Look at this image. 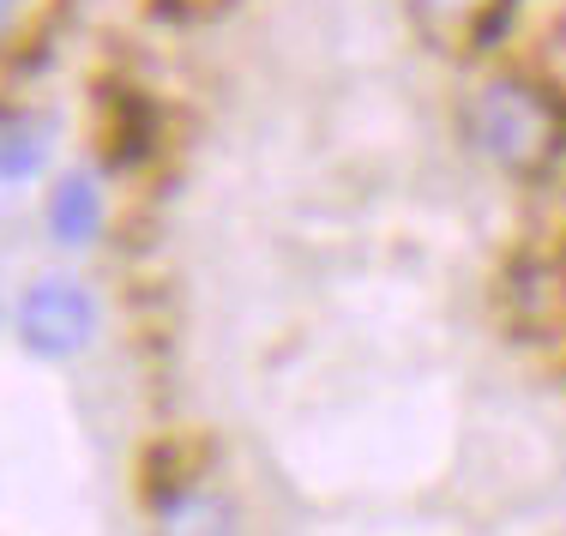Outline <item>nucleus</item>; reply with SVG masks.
I'll use <instances>...</instances> for the list:
<instances>
[{
    "mask_svg": "<svg viewBox=\"0 0 566 536\" xmlns=\"http://www.w3.org/2000/svg\"><path fill=\"white\" fill-rule=\"evenodd\" d=\"M464 120H470L476 151L489 157V164H501V169H518V176L555 151V133H560L548 97L536 85H524V78H489V85L476 91V103H470Z\"/></svg>",
    "mask_w": 566,
    "mask_h": 536,
    "instance_id": "obj_1",
    "label": "nucleus"
},
{
    "mask_svg": "<svg viewBox=\"0 0 566 536\" xmlns=\"http://www.w3.org/2000/svg\"><path fill=\"white\" fill-rule=\"evenodd\" d=\"M12 332H19V344L31 356L66 361V356L91 350V338H97V302H91V290L73 284V277H36L19 296Z\"/></svg>",
    "mask_w": 566,
    "mask_h": 536,
    "instance_id": "obj_2",
    "label": "nucleus"
},
{
    "mask_svg": "<svg viewBox=\"0 0 566 536\" xmlns=\"http://www.w3.org/2000/svg\"><path fill=\"white\" fill-rule=\"evenodd\" d=\"M157 536H241L235 530V506L218 501L206 488L169 494L164 513H157Z\"/></svg>",
    "mask_w": 566,
    "mask_h": 536,
    "instance_id": "obj_4",
    "label": "nucleus"
},
{
    "mask_svg": "<svg viewBox=\"0 0 566 536\" xmlns=\"http://www.w3.org/2000/svg\"><path fill=\"white\" fill-rule=\"evenodd\" d=\"M49 235L61 248H91L103 235V187L91 176H61L49 187Z\"/></svg>",
    "mask_w": 566,
    "mask_h": 536,
    "instance_id": "obj_3",
    "label": "nucleus"
},
{
    "mask_svg": "<svg viewBox=\"0 0 566 536\" xmlns=\"http://www.w3.org/2000/svg\"><path fill=\"white\" fill-rule=\"evenodd\" d=\"M410 7H416V19H422L428 31H470L494 0H410Z\"/></svg>",
    "mask_w": 566,
    "mask_h": 536,
    "instance_id": "obj_6",
    "label": "nucleus"
},
{
    "mask_svg": "<svg viewBox=\"0 0 566 536\" xmlns=\"http://www.w3.org/2000/svg\"><path fill=\"white\" fill-rule=\"evenodd\" d=\"M49 157L43 120L31 115H0V181H31Z\"/></svg>",
    "mask_w": 566,
    "mask_h": 536,
    "instance_id": "obj_5",
    "label": "nucleus"
},
{
    "mask_svg": "<svg viewBox=\"0 0 566 536\" xmlns=\"http://www.w3.org/2000/svg\"><path fill=\"white\" fill-rule=\"evenodd\" d=\"M7 24H12V0H0V31H7Z\"/></svg>",
    "mask_w": 566,
    "mask_h": 536,
    "instance_id": "obj_7",
    "label": "nucleus"
}]
</instances>
